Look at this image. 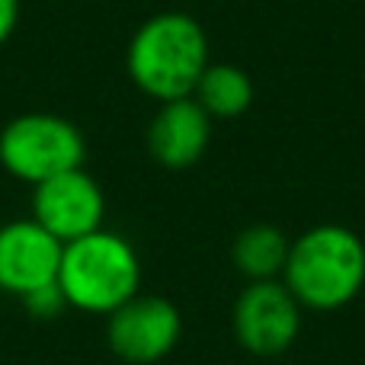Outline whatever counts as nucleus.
Instances as JSON below:
<instances>
[{
  "label": "nucleus",
  "mask_w": 365,
  "mask_h": 365,
  "mask_svg": "<svg viewBox=\"0 0 365 365\" xmlns=\"http://www.w3.org/2000/svg\"><path fill=\"white\" fill-rule=\"evenodd\" d=\"M64 244L36 218L0 225V292L19 298L58 282Z\"/></svg>",
  "instance_id": "nucleus-8"
},
{
  "label": "nucleus",
  "mask_w": 365,
  "mask_h": 365,
  "mask_svg": "<svg viewBox=\"0 0 365 365\" xmlns=\"http://www.w3.org/2000/svg\"><path fill=\"white\" fill-rule=\"evenodd\" d=\"M141 263L135 247L113 231H93L64 244L58 266V289L68 308L87 314H113L138 295Z\"/></svg>",
  "instance_id": "nucleus-3"
},
{
  "label": "nucleus",
  "mask_w": 365,
  "mask_h": 365,
  "mask_svg": "<svg viewBox=\"0 0 365 365\" xmlns=\"http://www.w3.org/2000/svg\"><path fill=\"white\" fill-rule=\"evenodd\" d=\"M103 215H106L103 189L83 167L32 186V218L61 244L100 231Z\"/></svg>",
  "instance_id": "nucleus-7"
},
{
  "label": "nucleus",
  "mask_w": 365,
  "mask_h": 365,
  "mask_svg": "<svg viewBox=\"0 0 365 365\" xmlns=\"http://www.w3.org/2000/svg\"><path fill=\"white\" fill-rule=\"evenodd\" d=\"M289 250H292L289 237L276 225H253L234 240L231 257L234 266L247 279L259 282V279H276V272L285 269Z\"/></svg>",
  "instance_id": "nucleus-11"
},
{
  "label": "nucleus",
  "mask_w": 365,
  "mask_h": 365,
  "mask_svg": "<svg viewBox=\"0 0 365 365\" xmlns=\"http://www.w3.org/2000/svg\"><path fill=\"white\" fill-rule=\"evenodd\" d=\"M195 103L205 109L212 119H234L247 113L253 103V83L234 64H208L195 83Z\"/></svg>",
  "instance_id": "nucleus-10"
},
{
  "label": "nucleus",
  "mask_w": 365,
  "mask_h": 365,
  "mask_svg": "<svg viewBox=\"0 0 365 365\" xmlns=\"http://www.w3.org/2000/svg\"><path fill=\"white\" fill-rule=\"evenodd\" d=\"M87 141L81 128L55 113H23L0 128V167L19 182L51 180L83 167Z\"/></svg>",
  "instance_id": "nucleus-4"
},
{
  "label": "nucleus",
  "mask_w": 365,
  "mask_h": 365,
  "mask_svg": "<svg viewBox=\"0 0 365 365\" xmlns=\"http://www.w3.org/2000/svg\"><path fill=\"white\" fill-rule=\"evenodd\" d=\"M106 317L109 349L132 365H151L170 356L182 330L177 304L160 295H135Z\"/></svg>",
  "instance_id": "nucleus-6"
},
{
  "label": "nucleus",
  "mask_w": 365,
  "mask_h": 365,
  "mask_svg": "<svg viewBox=\"0 0 365 365\" xmlns=\"http://www.w3.org/2000/svg\"><path fill=\"white\" fill-rule=\"evenodd\" d=\"M302 327V304L285 282L259 279L234 302V336L253 356H279L295 343Z\"/></svg>",
  "instance_id": "nucleus-5"
},
{
  "label": "nucleus",
  "mask_w": 365,
  "mask_h": 365,
  "mask_svg": "<svg viewBox=\"0 0 365 365\" xmlns=\"http://www.w3.org/2000/svg\"><path fill=\"white\" fill-rule=\"evenodd\" d=\"M208 141H212V115L192 96L160 103L158 115L148 125L151 158L160 167H170V170L192 167L205 154Z\"/></svg>",
  "instance_id": "nucleus-9"
},
{
  "label": "nucleus",
  "mask_w": 365,
  "mask_h": 365,
  "mask_svg": "<svg viewBox=\"0 0 365 365\" xmlns=\"http://www.w3.org/2000/svg\"><path fill=\"white\" fill-rule=\"evenodd\" d=\"M128 77L135 87L160 103L192 96L208 68L205 29L186 13H158L128 42Z\"/></svg>",
  "instance_id": "nucleus-1"
},
{
  "label": "nucleus",
  "mask_w": 365,
  "mask_h": 365,
  "mask_svg": "<svg viewBox=\"0 0 365 365\" xmlns=\"http://www.w3.org/2000/svg\"><path fill=\"white\" fill-rule=\"evenodd\" d=\"M282 272L298 304L336 311L365 285V244L343 225H317L292 244Z\"/></svg>",
  "instance_id": "nucleus-2"
},
{
  "label": "nucleus",
  "mask_w": 365,
  "mask_h": 365,
  "mask_svg": "<svg viewBox=\"0 0 365 365\" xmlns=\"http://www.w3.org/2000/svg\"><path fill=\"white\" fill-rule=\"evenodd\" d=\"M19 23V0H0V45L13 36Z\"/></svg>",
  "instance_id": "nucleus-13"
},
{
  "label": "nucleus",
  "mask_w": 365,
  "mask_h": 365,
  "mask_svg": "<svg viewBox=\"0 0 365 365\" xmlns=\"http://www.w3.org/2000/svg\"><path fill=\"white\" fill-rule=\"evenodd\" d=\"M23 304L29 308V314H36V317H55V314H61V311L68 308L64 292L58 289V282L55 285H45V289L32 292V295H26Z\"/></svg>",
  "instance_id": "nucleus-12"
}]
</instances>
